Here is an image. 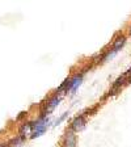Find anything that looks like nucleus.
<instances>
[{
  "instance_id": "f257e3e1",
  "label": "nucleus",
  "mask_w": 131,
  "mask_h": 147,
  "mask_svg": "<svg viewBox=\"0 0 131 147\" xmlns=\"http://www.w3.org/2000/svg\"><path fill=\"white\" fill-rule=\"evenodd\" d=\"M50 119L46 118V117H41L40 119H37L36 122H33V130H32V139L42 135L43 133L46 131V129L49 126Z\"/></svg>"
},
{
  "instance_id": "f03ea898",
  "label": "nucleus",
  "mask_w": 131,
  "mask_h": 147,
  "mask_svg": "<svg viewBox=\"0 0 131 147\" xmlns=\"http://www.w3.org/2000/svg\"><path fill=\"white\" fill-rule=\"evenodd\" d=\"M62 97L58 95H55L54 97H51L49 101H47V104L43 105V109H42V114H41V117H46L49 113H51L52 110H54V108L56 107V105L60 102Z\"/></svg>"
},
{
  "instance_id": "7ed1b4c3",
  "label": "nucleus",
  "mask_w": 131,
  "mask_h": 147,
  "mask_svg": "<svg viewBox=\"0 0 131 147\" xmlns=\"http://www.w3.org/2000/svg\"><path fill=\"white\" fill-rule=\"evenodd\" d=\"M62 147H76V135L72 130L66 131L62 141Z\"/></svg>"
},
{
  "instance_id": "20e7f679",
  "label": "nucleus",
  "mask_w": 131,
  "mask_h": 147,
  "mask_svg": "<svg viewBox=\"0 0 131 147\" xmlns=\"http://www.w3.org/2000/svg\"><path fill=\"white\" fill-rule=\"evenodd\" d=\"M85 116H77L73 118L72 123H71V129H72V131H81L85 127Z\"/></svg>"
},
{
  "instance_id": "39448f33",
  "label": "nucleus",
  "mask_w": 131,
  "mask_h": 147,
  "mask_svg": "<svg viewBox=\"0 0 131 147\" xmlns=\"http://www.w3.org/2000/svg\"><path fill=\"white\" fill-rule=\"evenodd\" d=\"M81 82H83V74H80V75H75L72 79H70V88H68V91L75 92L77 87L81 84Z\"/></svg>"
},
{
  "instance_id": "423d86ee",
  "label": "nucleus",
  "mask_w": 131,
  "mask_h": 147,
  "mask_svg": "<svg viewBox=\"0 0 131 147\" xmlns=\"http://www.w3.org/2000/svg\"><path fill=\"white\" fill-rule=\"evenodd\" d=\"M125 43H126V37H123V36L116 37V40H114V42H113V50L114 51H118L121 47H123Z\"/></svg>"
},
{
  "instance_id": "0eeeda50",
  "label": "nucleus",
  "mask_w": 131,
  "mask_h": 147,
  "mask_svg": "<svg viewBox=\"0 0 131 147\" xmlns=\"http://www.w3.org/2000/svg\"><path fill=\"white\" fill-rule=\"evenodd\" d=\"M32 130H33V122L24 123V125L21 126V129H20V134H21V137H25V135H26L28 133H30Z\"/></svg>"
},
{
  "instance_id": "6e6552de",
  "label": "nucleus",
  "mask_w": 131,
  "mask_h": 147,
  "mask_svg": "<svg viewBox=\"0 0 131 147\" xmlns=\"http://www.w3.org/2000/svg\"><path fill=\"white\" fill-rule=\"evenodd\" d=\"M117 54V51H114L113 49L110 50V51H107V53H105V55L102 57V62H106V61H109V59H112L114 57V55Z\"/></svg>"
},
{
  "instance_id": "1a4fd4ad",
  "label": "nucleus",
  "mask_w": 131,
  "mask_h": 147,
  "mask_svg": "<svg viewBox=\"0 0 131 147\" xmlns=\"http://www.w3.org/2000/svg\"><path fill=\"white\" fill-rule=\"evenodd\" d=\"M67 116H68V113H64V114H63V116H62V117H60V118H59V119H58V121H56V125H59V123H60V122H62V121H63V119H64V118H66V117H67Z\"/></svg>"
},
{
  "instance_id": "9d476101",
  "label": "nucleus",
  "mask_w": 131,
  "mask_h": 147,
  "mask_svg": "<svg viewBox=\"0 0 131 147\" xmlns=\"http://www.w3.org/2000/svg\"><path fill=\"white\" fill-rule=\"evenodd\" d=\"M0 147H11V146H9V143H7V144H0Z\"/></svg>"
},
{
  "instance_id": "9b49d317",
  "label": "nucleus",
  "mask_w": 131,
  "mask_h": 147,
  "mask_svg": "<svg viewBox=\"0 0 131 147\" xmlns=\"http://www.w3.org/2000/svg\"><path fill=\"white\" fill-rule=\"evenodd\" d=\"M130 34H131V29H130Z\"/></svg>"
}]
</instances>
